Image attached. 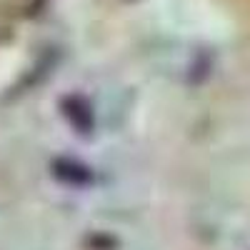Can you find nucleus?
<instances>
[{"instance_id":"obj_1","label":"nucleus","mask_w":250,"mask_h":250,"mask_svg":"<svg viewBox=\"0 0 250 250\" xmlns=\"http://www.w3.org/2000/svg\"><path fill=\"white\" fill-rule=\"evenodd\" d=\"M62 115L68 118V123L73 125V128L78 130V133H83V135H88L90 130H93V125H95V115H93V110H90V105L83 98H78V95H70V98H65L62 100Z\"/></svg>"},{"instance_id":"obj_2","label":"nucleus","mask_w":250,"mask_h":250,"mask_svg":"<svg viewBox=\"0 0 250 250\" xmlns=\"http://www.w3.org/2000/svg\"><path fill=\"white\" fill-rule=\"evenodd\" d=\"M53 175L62 183H68V185H75V188H83L93 180V173L85 165L78 163V160H70V158H58L53 163Z\"/></svg>"}]
</instances>
